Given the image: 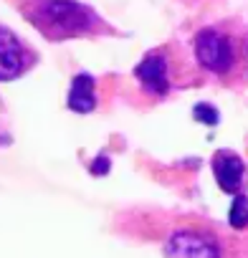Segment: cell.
<instances>
[{"label": "cell", "mask_w": 248, "mask_h": 258, "mask_svg": "<svg viewBox=\"0 0 248 258\" xmlns=\"http://www.w3.org/2000/svg\"><path fill=\"white\" fill-rule=\"evenodd\" d=\"M198 66L228 89L248 86V23L225 18L200 28L193 38Z\"/></svg>", "instance_id": "obj_1"}, {"label": "cell", "mask_w": 248, "mask_h": 258, "mask_svg": "<svg viewBox=\"0 0 248 258\" xmlns=\"http://www.w3.org/2000/svg\"><path fill=\"white\" fill-rule=\"evenodd\" d=\"M13 3L21 16L53 43L116 33L94 8L79 0H13Z\"/></svg>", "instance_id": "obj_2"}, {"label": "cell", "mask_w": 248, "mask_h": 258, "mask_svg": "<svg viewBox=\"0 0 248 258\" xmlns=\"http://www.w3.org/2000/svg\"><path fill=\"white\" fill-rule=\"evenodd\" d=\"M190 76H198V71L177 53V46H160L150 51L135 69V79L152 96H167L172 89L188 86Z\"/></svg>", "instance_id": "obj_3"}, {"label": "cell", "mask_w": 248, "mask_h": 258, "mask_svg": "<svg viewBox=\"0 0 248 258\" xmlns=\"http://www.w3.org/2000/svg\"><path fill=\"white\" fill-rule=\"evenodd\" d=\"M38 63L33 46L23 43L8 26H0V81H16Z\"/></svg>", "instance_id": "obj_4"}, {"label": "cell", "mask_w": 248, "mask_h": 258, "mask_svg": "<svg viewBox=\"0 0 248 258\" xmlns=\"http://www.w3.org/2000/svg\"><path fill=\"white\" fill-rule=\"evenodd\" d=\"M213 172L223 192L240 195V190L245 187V165L230 150H218L213 155Z\"/></svg>", "instance_id": "obj_5"}, {"label": "cell", "mask_w": 248, "mask_h": 258, "mask_svg": "<svg viewBox=\"0 0 248 258\" xmlns=\"http://www.w3.org/2000/svg\"><path fill=\"white\" fill-rule=\"evenodd\" d=\"M66 104H69V109H74L79 114L94 111V106H96V86H94V79L89 74H79L74 79Z\"/></svg>", "instance_id": "obj_6"}, {"label": "cell", "mask_w": 248, "mask_h": 258, "mask_svg": "<svg viewBox=\"0 0 248 258\" xmlns=\"http://www.w3.org/2000/svg\"><path fill=\"white\" fill-rule=\"evenodd\" d=\"M230 225H233V228L248 225V198H245V195H238V198L233 200V208H230Z\"/></svg>", "instance_id": "obj_7"}, {"label": "cell", "mask_w": 248, "mask_h": 258, "mask_svg": "<svg viewBox=\"0 0 248 258\" xmlns=\"http://www.w3.org/2000/svg\"><path fill=\"white\" fill-rule=\"evenodd\" d=\"M203 114H205V119H203L205 124H218V111H215V109H210L208 104H200V106L195 109V116H198V119H200Z\"/></svg>", "instance_id": "obj_8"}]
</instances>
